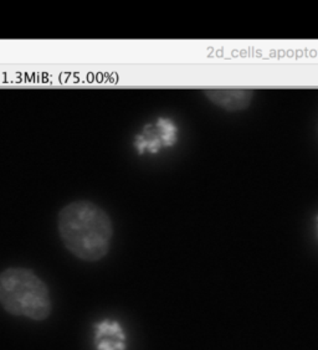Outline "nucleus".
Instances as JSON below:
<instances>
[{
	"label": "nucleus",
	"instance_id": "2",
	"mask_svg": "<svg viewBox=\"0 0 318 350\" xmlns=\"http://www.w3.org/2000/svg\"><path fill=\"white\" fill-rule=\"evenodd\" d=\"M0 307L10 316L47 321L53 312L50 288L33 269L8 267L0 272Z\"/></svg>",
	"mask_w": 318,
	"mask_h": 350
},
{
	"label": "nucleus",
	"instance_id": "1",
	"mask_svg": "<svg viewBox=\"0 0 318 350\" xmlns=\"http://www.w3.org/2000/svg\"><path fill=\"white\" fill-rule=\"evenodd\" d=\"M57 232L72 256L97 262L109 255L114 240V224L107 211L90 200H75L57 215Z\"/></svg>",
	"mask_w": 318,
	"mask_h": 350
},
{
	"label": "nucleus",
	"instance_id": "4",
	"mask_svg": "<svg viewBox=\"0 0 318 350\" xmlns=\"http://www.w3.org/2000/svg\"><path fill=\"white\" fill-rule=\"evenodd\" d=\"M96 350H127V334L117 321L103 319L94 327Z\"/></svg>",
	"mask_w": 318,
	"mask_h": 350
},
{
	"label": "nucleus",
	"instance_id": "6",
	"mask_svg": "<svg viewBox=\"0 0 318 350\" xmlns=\"http://www.w3.org/2000/svg\"><path fill=\"white\" fill-rule=\"evenodd\" d=\"M317 221H318V217H317Z\"/></svg>",
	"mask_w": 318,
	"mask_h": 350
},
{
	"label": "nucleus",
	"instance_id": "5",
	"mask_svg": "<svg viewBox=\"0 0 318 350\" xmlns=\"http://www.w3.org/2000/svg\"><path fill=\"white\" fill-rule=\"evenodd\" d=\"M176 139V126L170 120H159L155 126V132L150 131L147 135L138 137L137 147L140 152H143V149H149L152 153H155L162 146L170 147Z\"/></svg>",
	"mask_w": 318,
	"mask_h": 350
},
{
	"label": "nucleus",
	"instance_id": "3",
	"mask_svg": "<svg viewBox=\"0 0 318 350\" xmlns=\"http://www.w3.org/2000/svg\"><path fill=\"white\" fill-rule=\"evenodd\" d=\"M204 94L217 107L239 112L250 106L255 92L251 88H205Z\"/></svg>",
	"mask_w": 318,
	"mask_h": 350
}]
</instances>
